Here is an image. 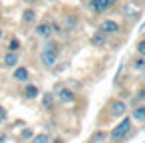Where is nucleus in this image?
I'll list each match as a JSON object with an SVG mask.
<instances>
[{
	"label": "nucleus",
	"instance_id": "1",
	"mask_svg": "<svg viewBox=\"0 0 145 143\" xmlns=\"http://www.w3.org/2000/svg\"><path fill=\"white\" fill-rule=\"evenodd\" d=\"M133 119L131 117H121V121L111 129V133H109V139L113 141V143H121V141H125L127 139V135L131 133V129H133Z\"/></svg>",
	"mask_w": 145,
	"mask_h": 143
},
{
	"label": "nucleus",
	"instance_id": "2",
	"mask_svg": "<svg viewBox=\"0 0 145 143\" xmlns=\"http://www.w3.org/2000/svg\"><path fill=\"white\" fill-rule=\"evenodd\" d=\"M54 97H56V101H60V103H64V105H70V103L76 101V93H74L70 87L62 86V84H58V86L54 87Z\"/></svg>",
	"mask_w": 145,
	"mask_h": 143
},
{
	"label": "nucleus",
	"instance_id": "3",
	"mask_svg": "<svg viewBox=\"0 0 145 143\" xmlns=\"http://www.w3.org/2000/svg\"><path fill=\"white\" fill-rule=\"evenodd\" d=\"M109 113H111V117H125V113H127V103H125L123 99H113V101L109 103Z\"/></svg>",
	"mask_w": 145,
	"mask_h": 143
},
{
	"label": "nucleus",
	"instance_id": "4",
	"mask_svg": "<svg viewBox=\"0 0 145 143\" xmlns=\"http://www.w3.org/2000/svg\"><path fill=\"white\" fill-rule=\"evenodd\" d=\"M58 58H60L58 52H48V50H42L40 52V62H42L44 68H54L56 62H58Z\"/></svg>",
	"mask_w": 145,
	"mask_h": 143
},
{
	"label": "nucleus",
	"instance_id": "5",
	"mask_svg": "<svg viewBox=\"0 0 145 143\" xmlns=\"http://www.w3.org/2000/svg\"><path fill=\"white\" fill-rule=\"evenodd\" d=\"M99 32L101 34H117L119 32V24L115 22V20H103L101 24H99Z\"/></svg>",
	"mask_w": 145,
	"mask_h": 143
},
{
	"label": "nucleus",
	"instance_id": "6",
	"mask_svg": "<svg viewBox=\"0 0 145 143\" xmlns=\"http://www.w3.org/2000/svg\"><path fill=\"white\" fill-rule=\"evenodd\" d=\"M36 34L42 36V38H46V40H50V36L54 34L52 22H42V24H38V26H36Z\"/></svg>",
	"mask_w": 145,
	"mask_h": 143
},
{
	"label": "nucleus",
	"instance_id": "7",
	"mask_svg": "<svg viewBox=\"0 0 145 143\" xmlns=\"http://www.w3.org/2000/svg\"><path fill=\"white\" fill-rule=\"evenodd\" d=\"M2 64H4V68H10V70L18 68V54L16 52H6L4 58H2Z\"/></svg>",
	"mask_w": 145,
	"mask_h": 143
},
{
	"label": "nucleus",
	"instance_id": "8",
	"mask_svg": "<svg viewBox=\"0 0 145 143\" xmlns=\"http://www.w3.org/2000/svg\"><path fill=\"white\" fill-rule=\"evenodd\" d=\"M12 78H14L16 82H22V84H26V82L30 80V72H28V68H24V66H18V68H14V74H12Z\"/></svg>",
	"mask_w": 145,
	"mask_h": 143
},
{
	"label": "nucleus",
	"instance_id": "9",
	"mask_svg": "<svg viewBox=\"0 0 145 143\" xmlns=\"http://www.w3.org/2000/svg\"><path fill=\"white\" fill-rule=\"evenodd\" d=\"M24 97H26V99H38V97H40V87L34 86V84H28V86L24 87Z\"/></svg>",
	"mask_w": 145,
	"mask_h": 143
},
{
	"label": "nucleus",
	"instance_id": "10",
	"mask_svg": "<svg viewBox=\"0 0 145 143\" xmlns=\"http://www.w3.org/2000/svg\"><path fill=\"white\" fill-rule=\"evenodd\" d=\"M131 119H135L139 123H145V105H135L133 111H131Z\"/></svg>",
	"mask_w": 145,
	"mask_h": 143
},
{
	"label": "nucleus",
	"instance_id": "11",
	"mask_svg": "<svg viewBox=\"0 0 145 143\" xmlns=\"http://www.w3.org/2000/svg\"><path fill=\"white\" fill-rule=\"evenodd\" d=\"M30 143H52V135L48 133V131H42V133H36L32 139H30Z\"/></svg>",
	"mask_w": 145,
	"mask_h": 143
},
{
	"label": "nucleus",
	"instance_id": "12",
	"mask_svg": "<svg viewBox=\"0 0 145 143\" xmlns=\"http://www.w3.org/2000/svg\"><path fill=\"white\" fill-rule=\"evenodd\" d=\"M54 103H56L54 91H46V93L42 95V105H44L46 109H52V107H54Z\"/></svg>",
	"mask_w": 145,
	"mask_h": 143
},
{
	"label": "nucleus",
	"instance_id": "13",
	"mask_svg": "<svg viewBox=\"0 0 145 143\" xmlns=\"http://www.w3.org/2000/svg\"><path fill=\"white\" fill-rule=\"evenodd\" d=\"M89 6H91L93 12H105V10H107V4L103 2V0H91Z\"/></svg>",
	"mask_w": 145,
	"mask_h": 143
},
{
	"label": "nucleus",
	"instance_id": "14",
	"mask_svg": "<svg viewBox=\"0 0 145 143\" xmlns=\"http://www.w3.org/2000/svg\"><path fill=\"white\" fill-rule=\"evenodd\" d=\"M91 44L93 46H105V34H101L99 30L91 36Z\"/></svg>",
	"mask_w": 145,
	"mask_h": 143
},
{
	"label": "nucleus",
	"instance_id": "15",
	"mask_svg": "<svg viewBox=\"0 0 145 143\" xmlns=\"http://www.w3.org/2000/svg\"><path fill=\"white\" fill-rule=\"evenodd\" d=\"M44 50H48V52H58V54H60V44H58V42H54V40H46Z\"/></svg>",
	"mask_w": 145,
	"mask_h": 143
},
{
	"label": "nucleus",
	"instance_id": "16",
	"mask_svg": "<svg viewBox=\"0 0 145 143\" xmlns=\"http://www.w3.org/2000/svg\"><path fill=\"white\" fill-rule=\"evenodd\" d=\"M22 20H24L26 24H30V22H34V20H36V12H34L32 8H28V10H24V16H22Z\"/></svg>",
	"mask_w": 145,
	"mask_h": 143
},
{
	"label": "nucleus",
	"instance_id": "17",
	"mask_svg": "<svg viewBox=\"0 0 145 143\" xmlns=\"http://www.w3.org/2000/svg\"><path fill=\"white\" fill-rule=\"evenodd\" d=\"M105 137H107V133H103V131H97V133H93V135L89 137V143H101Z\"/></svg>",
	"mask_w": 145,
	"mask_h": 143
},
{
	"label": "nucleus",
	"instance_id": "18",
	"mask_svg": "<svg viewBox=\"0 0 145 143\" xmlns=\"http://www.w3.org/2000/svg\"><path fill=\"white\" fill-rule=\"evenodd\" d=\"M18 48H20V40L12 38L10 44H8V52H16V54H18Z\"/></svg>",
	"mask_w": 145,
	"mask_h": 143
},
{
	"label": "nucleus",
	"instance_id": "19",
	"mask_svg": "<svg viewBox=\"0 0 145 143\" xmlns=\"http://www.w3.org/2000/svg\"><path fill=\"white\" fill-rule=\"evenodd\" d=\"M133 68H135V70H145V58L135 60V62H133Z\"/></svg>",
	"mask_w": 145,
	"mask_h": 143
},
{
	"label": "nucleus",
	"instance_id": "20",
	"mask_svg": "<svg viewBox=\"0 0 145 143\" xmlns=\"http://www.w3.org/2000/svg\"><path fill=\"white\" fill-rule=\"evenodd\" d=\"M34 137V131L30 129V127H26L24 131H22V139H32Z\"/></svg>",
	"mask_w": 145,
	"mask_h": 143
},
{
	"label": "nucleus",
	"instance_id": "21",
	"mask_svg": "<svg viewBox=\"0 0 145 143\" xmlns=\"http://www.w3.org/2000/svg\"><path fill=\"white\" fill-rule=\"evenodd\" d=\"M137 52H139V54L145 58V40H141V42L137 44Z\"/></svg>",
	"mask_w": 145,
	"mask_h": 143
},
{
	"label": "nucleus",
	"instance_id": "22",
	"mask_svg": "<svg viewBox=\"0 0 145 143\" xmlns=\"http://www.w3.org/2000/svg\"><path fill=\"white\" fill-rule=\"evenodd\" d=\"M4 119H6V109H4L2 105H0V123H2Z\"/></svg>",
	"mask_w": 145,
	"mask_h": 143
},
{
	"label": "nucleus",
	"instance_id": "23",
	"mask_svg": "<svg viewBox=\"0 0 145 143\" xmlns=\"http://www.w3.org/2000/svg\"><path fill=\"white\" fill-rule=\"evenodd\" d=\"M103 2L107 4V8H111V6H115V4H117V0H103Z\"/></svg>",
	"mask_w": 145,
	"mask_h": 143
},
{
	"label": "nucleus",
	"instance_id": "24",
	"mask_svg": "<svg viewBox=\"0 0 145 143\" xmlns=\"http://www.w3.org/2000/svg\"><path fill=\"white\" fill-rule=\"evenodd\" d=\"M0 38H2V30H0Z\"/></svg>",
	"mask_w": 145,
	"mask_h": 143
}]
</instances>
